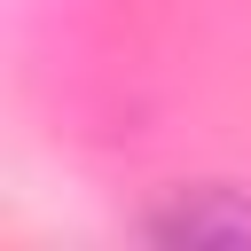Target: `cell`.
<instances>
[{"mask_svg": "<svg viewBox=\"0 0 251 251\" xmlns=\"http://www.w3.org/2000/svg\"><path fill=\"white\" fill-rule=\"evenodd\" d=\"M149 235L157 243H251V196H235V188H180V204L173 212H157L149 220Z\"/></svg>", "mask_w": 251, "mask_h": 251, "instance_id": "1", "label": "cell"}]
</instances>
